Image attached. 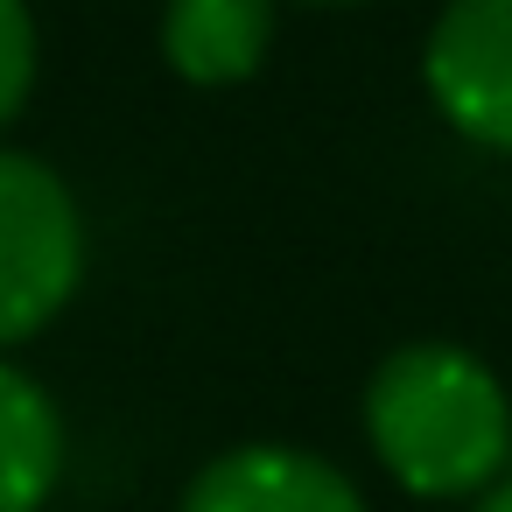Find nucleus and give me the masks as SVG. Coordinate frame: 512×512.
<instances>
[{
    "label": "nucleus",
    "mask_w": 512,
    "mask_h": 512,
    "mask_svg": "<svg viewBox=\"0 0 512 512\" xmlns=\"http://www.w3.org/2000/svg\"><path fill=\"white\" fill-rule=\"evenodd\" d=\"M183 512H365V505L351 477H337V463L260 442L204 463L197 484L183 491Z\"/></svg>",
    "instance_id": "obj_4"
},
{
    "label": "nucleus",
    "mask_w": 512,
    "mask_h": 512,
    "mask_svg": "<svg viewBox=\"0 0 512 512\" xmlns=\"http://www.w3.org/2000/svg\"><path fill=\"white\" fill-rule=\"evenodd\" d=\"M365 428L379 463L421 498H463L498 484L512 449V407L484 358L456 344H407L372 372Z\"/></svg>",
    "instance_id": "obj_1"
},
{
    "label": "nucleus",
    "mask_w": 512,
    "mask_h": 512,
    "mask_svg": "<svg viewBox=\"0 0 512 512\" xmlns=\"http://www.w3.org/2000/svg\"><path fill=\"white\" fill-rule=\"evenodd\" d=\"M477 512H512V477H505V484H491V491H484V505H477Z\"/></svg>",
    "instance_id": "obj_8"
},
{
    "label": "nucleus",
    "mask_w": 512,
    "mask_h": 512,
    "mask_svg": "<svg viewBox=\"0 0 512 512\" xmlns=\"http://www.w3.org/2000/svg\"><path fill=\"white\" fill-rule=\"evenodd\" d=\"M85 225L57 169L0 148V344L36 337L78 288Z\"/></svg>",
    "instance_id": "obj_2"
},
{
    "label": "nucleus",
    "mask_w": 512,
    "mask_h": 512,
    "mask_svg": "<svg viewBox=\"0 0 512 512\" xmlns=\"http://www.w3.org/2000/svg\"><path fill=\"white\" fill-rule=\"evenodd\" d=\"M421 71L428 99L463 141L512 155V0H449Z\"/></svg>",
    "instance_id": "obj_3"
},
{
    "label": "nucleus",
    "mask_w": 512,
    "mask_h": 512,
    "mask_svg": "<svg viewBox=\"0 0 512 512\" xmlns=\"http://www.w3.org/2000/svg\"><path fill=\"white\" fill-rule=\"evenodd\" d=\"M29 78H36V22L22 0H0V127L22 113Z\"/></svg>",
    "instance_id": "obj_7"
},
{
    "label": "nucleus",
    "mask_w": 512,
    "mask_h": 512,
    "mask_svg": "<svg viewBox=\"0 0 512 512\" xmlns=\"http://www.w3.org/2000/svg\"><path fill=\"white\" fill-rule=\"evenodd\" d=\"M274 36V0H169L162 57L190 85H239L260 71Z\"/></svg>",
    "instance_id": "obj_5"
},
{
    "label": "nucleus",
    "mask_w": 512,
    "mask_h": 512,
    "mask_svg": "<svg viewBox=\"0 0 512 512\" xmlns=\"http://www.w3.org/2000/svg\"><path fill=\"white\" fill-rule=\"evenodd\" d=\"M57 463H64V428L50 393L29 372L0 365V512H36L57 484Z\"/></svg>",
    "instance_id": "obj_6"
}]
</instances>
